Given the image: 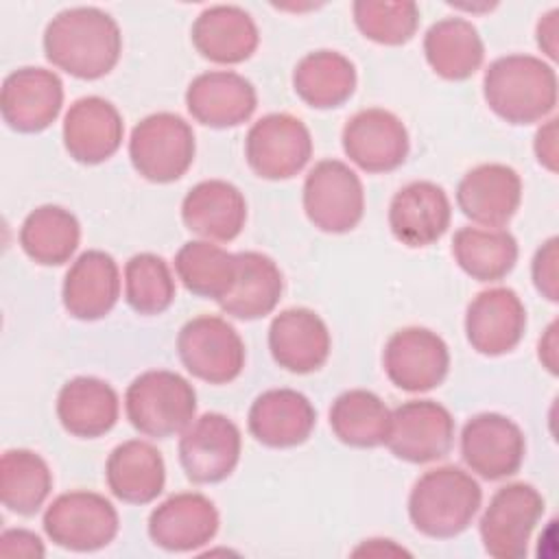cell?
Here are the masks:
<instances>
[{"label": "cell", "instance_id": "25", "mask_svg": "<svg viewBox=\"0 0 559 559\" xmlns=\"http://www.w3.org/2000/svg\"><path fill=\"white\" fill-rule=\"evenodd\" d=\"M317 411L295 389H269L260 393L247 417L249 432L266 448L301 445L314 430Z\"/></svg>", "mask_w": 559, "mask_h": 559}, {"label": "cell", "instance_id": "40", "mask_svg": "<svg viewBox=\"0 0 559 559\" xmlns=\"http://www.w3.org/2000/svg\"><path fill=\"white\" fill-rule=\"evenodd\" d=\"M557 245L559 240L552 236L548 238L533 258L531 264V275H533V284L535 288L548 299V301H557L559 299V253H557Z\"/></svg>", "mask_w": 559, "mask_h": 559}, {"label": "cell", "instance_id": "11", "mask_svg": "<svg viewBox=\"0 0 559 559\" xmlns=\"http://www.w3.org/2000/svg\"><path fill=\"white\" fill-rule=\"evenodd\" d=\"M454 443V417L435 400H408L391 411L384 445L406 463L443 459Z\"/></svg>", "mask_w": 559, "mask_h": 559}, {"label": "cell", "instance_id": "12", "mask_svg": "<svg viewBox=\"0 0 559 559\" xmlns=\"http://www.w3.org/2000/svg\"><path fill=\"white\" fill-rule=\"evenodd\" d=\"M526 454L522 428L500 413H478L461 430V456L485 480H502L520 472Z\"/></svg>", "mask_w": 559, "mask_h": 559}, {"label": "cell", "instance_id": "31", "mask_svg": "<svg viewBox=\"0 0 559 559\" xmlns=\"http://www.w3.org/2000/svg\"><path fill=\"white\" fill-rule=\"evenodd\" d=\"M424 55L441 79L465 81L483 66L485 44L469 20L443 17L426 31Z\"/></svg>", "mask_w": 559, "mask_h": 559}, {"label": "cell", "instance_id": "34", "mask_svg": "<svg viewBox=\"0 0 559 559\" xmlns=\"http://www.w3.org/2000/svg\"><path fill=\"white\" fill-rule=\"evenodd\" d=\"M330 428L345 445L378 448L386 441L391 411L373 391L349 389L332 402Z\"/></svg>", "mask_w": 559, "mask_h": 559}, {"label": "cell", "instance_id": "18", "mask_svg": "<svg viewBox=\"0 0 559 559\" xmlns=\"http://www.w3.org/2000/svg\"><path fill=\"white\" fill-rule=\"evenodd\" d=\"M214 502L197 491L173 493L148 515V537L170 552H190L214 539L218 533Z\"/></svg>", "mask_w": 559, "mask_h": 559}, {"label": "cell", "instance_id": "23", "mask_svg": "<svg viewBox=\"0 0 559 559\" xmlns=\"http://www.w3.org/2000/svg\"><path fill=\"white\" fill-rule=\"evenodd\" d=\"M452 205L445 190L432 181H411L389 203L391 234L406 247H428L450 227Z\"/></svg>", "mask_w": 559, "mask_h": 559}, {"label": "cell", "instance_id": "35", "mask_svg": "<svg viewBox=\"0 0 559 559\" xmlns=\"http://www.w3.org/2000/svg\"><path fill=\"white\" fill-rule=\"evenodd\" d=\"M456 264L478 282H498L518 262V240L507 229L461 227L452 238Z\"/></svg>", "mask_w": 559, "mask_h": 559}, {"label": "cell", "instance_id": "29", "mask_svg": "<svg viewBox=\"0 0 559 559\" xmlns=\"http://www.w3.org/2000/svg\"><path fill=\"white\" fill-rule=\"evenodd\" d=\"M105 478L118 500L127 504H148L164 491L166 465L153 443L129 439L116 445L107 456Z\"/></svg>", "mask_w": 559, "mask_h": 559}, {"label": "cell", "instance_id": "42", "mask_svg": "<svg viewBox=\"0 0 559 559\" xmlns=\"http://www.w3.org/2000/svg\"><path fill=\"white\" fill-rule=\"evenodd\" d=\"M533 148H535V157L537 162L550 170V173H557V118H550L546 120L537 133H535V142H533Z\"/></svg>", "mask_w": 559, "mask_h": 559}, {"label": "cell", "instance_id": "33", "mask_svg": "<svg viewBox=\"0 0 559 559\" xmlns=\"http://www.w3.org/2000/svg\"><path fill=\"white\" fill-rule=\"evenodd\" d=\"M81 242L76 216L61 205H39L26 214L20 227V247L37 264L59 266L68 262Z\"/></svg>", "mask_w": 559, "mask_h": 559}, {"label": "cell", "instance_id": "39", "mask_svg": "<svg viewBox=\"0 0 559 559\" xmlns=\"http://www.w3.org/2000/svg\"><path fill=\"white\" fill-rule=\"evenodd\" d=\"M356 28L382 46H402L413 39L419 26V7L411 0H356L352 4Z\"/></svg>", "mask_w": 559, "mask_h": 559}, {"label": "cell", "instance_id": "36", "mask_svg": "<svg viewBox=\"0 0 559 559\" xmlns=\"http://www.w3.org/2000/svg\"><path fill=\"white\" fill-rule=\"evenodd\" d=\"M175 273L192 295L221 301L234 288L238 260L212 240H190L175 255Z\"/></svg>", "mask_w": 559, "mask_h": 559}, {"label": "cell", "instance_id": "2", "mask_svg": "<svg viewBox=\"0 0 559 559\" xmlns=\"http://www.w3.org/2000/svg\"><path fill=\"white\" fill-rule=\"evenodd\" d=\"M483 96L489 109L509 124H533L557 105V72L533 55L493 59L483 76Z\"/></svg>", "mask_w": 559, "mask_h": 559}, {"label": "cell", "instance_id": "17", "mask_svg": "<svg viewBox=\"0 0 559 559\" xmlns=\"http://www.w3.org/2000/svg\"><path fill=\"white\" fill-rule=\"evenodd\" d=\"M526 330V308L515 290L496 286L480 290L467 306L465 334L483 356H502L518 347Z\"/></svg>", "mask_w": 559, "mask_h": 559}, {"label": "cell", "instance_id": "21", "mask_svg": "<svg viewBox=\"0 0 559 559\" xmlns=\"http://www.w3.org/2000/svg\"><path fill=\"white\" fill-rule=\"evenodd\" d=\"M273 360L290 373H312L330 356L332 338L325 321L310 308H288L269 325Z\"/></svg>", "mask_w": 559, "mask_h": 559}, {"label": "cell", "instance_id": "27", "mask_svg": "<svg viewBox=\"0 0 559 559\" xmlns=\"http://www.w3.org/2000/svg\"><path fill=\"white\" fill-rule=\"evenodd\" d=\"M190 37L201 57L221 66L247 61L260 44L253 17L236 4H214L203 9L192 22Z\"/></svg>", "mask_w": 559, "mask_h": 559}, {"label": "cell", "instance_id": "30", "mask_svg": "<svg viewBox=\"0 0 559 559\" xmlns=\"http://www.w3.org/2000/svg\"><path fill=\"white\" fill-rule=\"evenodd\" d=\"M238 273L234 288L218 301L221 310L234 319L253 321L271 314L280 304L284 277L280 266L260 251L236 253Z\"/></svg>", "mask_w": 559, "mask_h": 559}, {"label": "cell", "instance_id": "37", "mask_svg": "<svg viewBox=\"0 0 559 559\" xmlns=\"http://www.w3.org/2000/svg\"><path fill=\"white\" fill-rule=\"evenodd\" d=\"M52 489L48 463L33 450H7L0 461V500L17 515L37 513Z\"/></svg>", "mask_w": 559, "mask_h": 559}, {"label": "cell", "instance_id": "38", "mask_svg": "<svg viewBox=\"0 0 559 559\" xmlns=\"http://www.w3.org/2000/svg\"><path fill=\"white\" fill-rule=\"evenodd\" d=\"M124 299L138 314H162L175 301V277L164 258L135 253L124 264Z\"/></svg>", "mask_w": 559, "mask_h": 559}, {"label": "cell", "instance_id": "22", "mask_svg": "<svg viewBox=\"0 0 559 559\" xmlns=\"http://www.w3.org/2000/svg\"><path fill=\"white\" fill-rule=\"evenodd\" d=\"M122 116L100 96H83L70 105L63 118V146L79 164H103L122 144Z\"/></svg>", "mask_w": 559, "mask_h": 559}, {"label": "cell", "instance_id": "20", "mask_svg": "<svg viewBox=\"0 0 559 559\" xmlns=\"http://www.w3.org/2000/svg\"><path fill=\"white\" fill-rule=\"evenodd\" d=\"M522 201V179L507 164H480L456 188L459 210L476 225L502 229Z\"/></svg>", "mask_w": 559, "mask_h": 559}, {"label": "cell", "instance_id": "3", "mask_svg": "<svg viewBox=\"0 0 559 559\" xmlns=\"http://www.w3.org/2000/svg\"><path fill=\"white\" fill-rule=\"evenodd\" d=\"M483 489L472 474L456 465L424 472L408 496L413 526L435 539L461 535L478 513Z\"/></svg>", "mask_w": 559, "mask_h": 559}, {"label": "cell", "instance_id": "26", "mask_svg": "<svg viewBox=\"0 0 559 559\" xmlns=\"http://www.w3.org/2000/svg\"><path fill=\"white\" fill-rule=\"evenodd\" d=\"M183 225L203 240L229 242L238 238L247 221L242 192L223 179H205L188 190L181 201Z\"/></svg>", "mask_w": 559, "mask_h": 559}, {"label": "cell", "instance_id": "5", "mask_svg": "<svg viewBox=\"0 0 559 559\" xmlns=\"http://www.w3.org/2000/svg\"><path fill=\"white\" fill-rule=\"evenodd\" d=\"M192 127L177 114L157 111L142 118L129 138V159L138 175L153 183L181 179L194 162Z\"/></svg>", "mask_w": 559, "mask_h": 559}, {"label": "cell", "instance_id": "45", "mask_svg": "<svg viewBox=\"0 0 559 559\" xmlns=\"http://www.w3.org/2000/svg\"><path fill=\"white\" fill-rule=\"evenodd\" d=\"M352 555L360 557V555H367V557H386V555H408L404 548L395 546L391 539H367L365 544H360Z\"/></svg>", "mask_w": 559, "mask_h": 559}, {"label": "cell", "instance_id": "6", "mask_svg": "<svg viewBox=\"0 0 559 559\" xmlns=\"http://www.w3.org/2000/svg\"><path fill=\"white\" fill-rule=\"evenodd\" d=\"M48 539L66 550L92 552L114 542L120 528L116 507L96 491H68L44 511Z\"/></svg>", "mask_w": 559, "mask_h": 559}, {"label": "cell", "instance_id": "1", "mask_svg": "<svg viewBox=\"0 0 559 559\" xmlns=\"http://www.w3.org/2000/svg\"><path fill=\"white\" fill-rule=\"evenodd\" d=\"M44 52L52 66L70 76L94 81L116 68L122 52V33L103 9H66L46 24Z\"/></svg>", "mask_w": 559, "mask_h": 559}, {"label": "cell", "instance_id": "9", "mask_svg": "<svg viewBox=\"0 0 559 559\" xmlns=\"http://www.w3.org/2000/svg\"><path fill=\"white\" fill-rule=\"evenodd\" d=\"M177 354L194 378L210 384L236 380L247 358L236 328L214 314H201L183 323L177 334Z\"/></svg>", "mask_w": 559, "mask_h": 559}, {"label": "cell", "instance_id": "4", "mask_svg": "<svg viewBox=\"0 0 559 559\" xmlns=\"http://www.w3.org/2000/svg\"><path fill=\"white\" fill-rule=\"evenodd\" d=\"M129 424L153 439L181 435L197 413L194 386L168 369H148L133 378L124 393Z\"/></svg>", "mask_w": 559, "mask_h": 559}, {"label": "cell", "instance_id": "14", "mask_svg": "<svg viewBox=\"0 0 559 559\" xmlns=\"http://www.w3.org/2000/svg\"><path fill=\"white\" fill-rule=\"evenodd\" d=\"M242 437L238 426L221 413H205L179 437V463L197 485L225 480L238 465Z\"/></svg>", "mask_w": 559, "mask_h": 559}, {"label": "cell", "instance_id": "24", "mask_svg": "<svg viewBox=\"0 0 559 559\" xmlns=\"http://www.w3.org/2000/svg\"><path fill=\"white\" fill-rule=\"evenodd\" d=\"M61 297L70 317L79 321H96L109 314L120 297L116 260L100 249L83 251L63 277Z\"/></svg>", "mask_w": 559, "mask_h": 559}, {"label": "cell", "instance_id": "19", "mask_svg": "<svg viewBox=\"0 0 559 559\" xmlns=\"http://www.w3.org/2000/svg\"><path fill=\"white\" fill-rule=\"evenodd\" d=\"M190 116L212 129H229L247 122L255 107L258 94L249 79L231 70H210L194 76L186 90Z\"/></svg>", "mask_w": 559, "mask_h": 559}, {"label": "cell", "instance_id": "7", "mask_svg": "<svg viewBox=\"0 0 559 559\" xmlns=\"http://www.w3.org/2000/svg\"><path fill=\"white\" fill-rule=\"evenodd\" d=\"M301 197L308 221L321 231L345 234L362 221V181L341 159L317 162L306 175Z\"/></svg>", "mask_w": 559, "mask_h": 559}, {"label": "cell", "instance_id": "32", "mask_svg": "<svg viewBox=\"0 0 559 559\" xmlns=\"http://www.w3.org/2000/svg\"><path fill=\"white\" fill-rule=\"evenodd\" d=\"M356 68L338 50H314L301 57L293 70L297 96L314 109L341 107L356 90Z\"/></svg>", "mask_w": 559, "mask_h": 559}, {"label": "cell", "instance_id": "16", "mask_svg": "<svg viewBox=\"0 0 559 559\" xmlns=\"http://www.w3.org/2000/svg\"><path fill=\"white\" fill-rule=\"evenodd\" d=\"M63 105V83L57 72L24 66L4 76L0 90V111L4 122L20 133L48 129Z\"/></svg>", "mask_w": 559, "mask_h": 559}, {"label": "cell", "instance_id": "28", "mask_svg": "<svg viewBox=\"0 0 559 559\" xmlns=\"http://www.w3.org/2000/svg\"><path fill=\"white\" fill-rule=\"evenodd\" d=\"M120 413L116 389L94 376L68 380L57 395V417L66 432L81 439H96L109 432Z\"/></svg>", "mask_w": 559, "mask_h": 559}, {"label": "cell", "instance_id": "44", "mask_svg": "<svg viewBox=\"0 0 559 559\" xmlns=\"http://www.w3.org/2000/svg\"><path fill=\"white\" fill-rule=\"evenodd\" d=\"M537 354H539V360L544 362V367L555 376L557 373V321H552L546 328L544 336L539 338Z\"/></svg>", "mask_w": 559, "mask_h": 559}, {"label": "cell", "instance_id": "10", "mask_svg": "<svg viewBox=\"0 0 559 559\" xmlns=\"http://www.w3.org/2000/svg\"><path fill=\"white\" fill-rule=\"evenodd\" d=\"M245 157L262 179H290L310 162L312 135L297 116L266 114L247 131Z\"/></svg>", "mask_w": 559, "mask_h": 559}, {"label": "cell", "instance_id": "15", "mask_svg": "<svg viewBox=\"0 0 559 559\" xmlns=\"http://www.w3.org/2000/svg\"><path fill=\"white\" fill-rule=\"evenodd\" d=\"M343 151L365 173H391L408 157V131L386 109L369 107L354 114L343 127Z\"/></svg>", "mask_w": 559, "mask_h": 559}, {"label": "cell", "instance_id": "43", "mask_svg": "<svg viewBox=\"0 0 559 559\" xmlns=\"http://www.w3.org/2000/svg\"><path fill=\"white\" fill-rule=\"evenodd\" d=\"M557 22H559V9L548 11L537 22V46L548 59H557Z\"/></svg>", "mask_w": 559, "mask_h": 559}, {"label": "cell", "instance_id": "13", "mask_svg": "<svg viewBox=\"0 0 559 559\" xmlns=\"http://www.w3.org/2000/svg\"><path fill=\"white\" fill-rule=\"evenodd\" d=\"M382 367L397 389L424 393L445 380L450 352L437 332L411 325L389 336L382 352Z\"/></svg>", "mask_w": 559, "mask_h": 559}, {"label": "cell", "instance_id": "41", "mask_svg": "<svg viewBox=\"0 0 559 559\" xmlns=\"http://www.w3.org/2000/svg\"><path fill=\"white\" fill-rule=\"evenodd\" d=\"M0 555L2 557H44L46 548L41 539L26 528H7L0 535Z\"/></svg>", "mask_w": 559, "mask_h": 559}, {"label": "cell", "instance_id": "8", "mask_svg": "<svg viewBox=\"0 0 559 559\" xmlns=\"http://www.w3.org/2000/svg\"><path fill=\"white\" fill-rule=\"evenodd\" d=\"M544 507L542 493L528 483L500 487L478 522L485 552L496 559L524 557L531 535L544 515Z\"/></svg>", "mask_w": 559, "mask_h": 559}]
</instances>
